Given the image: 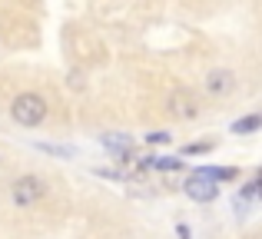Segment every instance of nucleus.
<instances>
[{"mask_svg": "<svg viewBox=\"0 0 262 239\" xmlns=\"http://www.w3.org/2000/svg\"><path fill=\"white\" fill-rule=\"evenodd\" d=\"M10 113H13V120L24 123V126H37V123L47 117V103H43V97H37V93H20V97L13 100Z\"/></svg>", "mask_w": 262, "mask_h": 239, "instance_id": "1", "label": "nucleus"}, {"mask_svg": "<svg viewBox=\"0 0 262 239\" xmlns=\"http://www.w3.org/2000/svg\"><path fill=\"white\" fill-rule=\"evenodd\" d=\"M186 196L196 203H212L219 196V186H216V176L209 169H196V173L186 180Z\"/></svg>", "mask_w": 262, "mask_h": 239, "instance_id": "2", "label": "nucleus"}, {"mask_svg": "<svg viewBox=\"0 0 262 239\" xmlns=\"http://www.w3.org/2000/svg\"><path fill=\"white\" fill-rule=\"evenodd\" d=\"M40 196H43V183H40L37 176H24V180L13 183V200H17L20 206H30Z\"/></svg>", "mask_w": 262, "mask_h": 239, "instance_id": "3", "label": "nucleus"}, {"mask_svg": "<svg viewBox=\"0 0 262 239\" xmlns=\"http://www.w3.org/2000/svg\"><path fill=\"white\" fill-rule=\"evenodd\" d=\"M209 90L212 93H229L232 90V73H226V70L212 73V77H209Z\"/></svg>", "mask_w": 262, "mask_h": 239, "instance_id": "4", "label": "nucleus"}, {"mask_svg": "<svg viewBox=\"0 0 262 239\" xmlns=\"http://www.w3.org/2000/svg\"><path fill=\"white\" fill-rule=\"evenodd\" d=\"M262 126V117H246V120H236L232 123V133H249V129Z\"/></svg>", "mask_w": 262, "mask_h": 239, "instance_id": "5", "label": "nucleus"}, {"mask_svg": "<svg viewBox=\"0 0 262 239\" xmlns=\"http://www.w3.org/2000/svg\"><path fill=\"white\" fill-rule=\"evenodd\" d=\"M103 143H106V146H113V149H123V153L129 149V140H123V136H113V133L103 136Z\"/></svg>", "mask_w": 262, "mask_h": 239, "instance_id": "6", "label": "nucleus"}, {"mask_svg": "<svg viewBox=\"0 0 262 239\" xmlns=\"http://www.w3.org/2000/svg\"><path fill=\"white\" fill-rule=\"evenodd\" d=\"M153 166H160V169H176L179 166V160H149Z\"/></svg>", "mask_w": 262, "mask_h": 239, "instance_id": "7", "label": "nucleus"}, {"mask_svg": "<svg viewBox=\"0 0 262 239\" xmlns=\"http://www.w3.org/2000/svg\"><path fill=\"white\" fill-rule=\"evenodd\" d=\"M209 149V143H192V146H186V153H206Z\"/></svg>", "mask_w": 262, "mask_h": 239, "instance_id": "8", "label": "nucleus"}, {"mask_svg": "<svg viewBox=\"0 0 262 239\" xmlns=\"http://www.w3.org/2000/svg\"><path fill=\"white\" fill-rule=\"evenodd\" d=\"M169 133H149V143H166Z\"/></svg>", "mask_w": 262, "mask_h": 239, "instance_id": "9", "label": "nucleus"}, {"mask_svg": "<svg viewBox=\"0 0 262 239\" xmlns=\"http://www.w3.org/2000/svg\"><path fill=\"white\" fill-rule=\"evenodd\" d=\"M256 186H259V196H262V166H259V173H256Z\"/></svg>", "mask_w": 262, "mask_h": 239, "instance_id": "10", "label": "nucleus"}]
</instances>
